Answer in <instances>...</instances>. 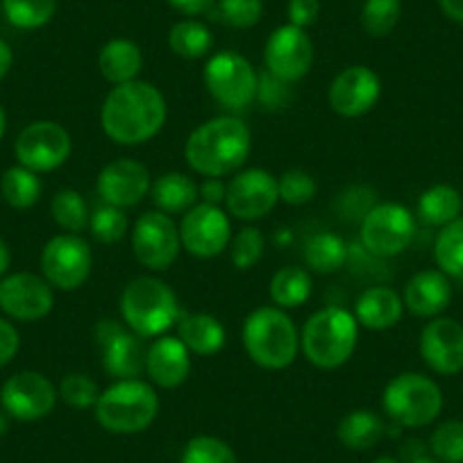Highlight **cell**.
Here are the masks:
<instances>
[{
  "instance_id": "1",
  "label": "cell",
  "mask_w": 463,
  "mask_h": 463,
  "mask_svg": "<svg viewBox=\"0 0 463 463\" xmlns=\"http://www.w3.org/2000/svg\"><path fill=\"white\" fill-rule=\"evenodd\" d=\"M166 118V98L146 80L111 87L100 109L102 132L118 146L148 144L162 132Z\"/></svg>"
},
{
  "instance_id": "2",
  "label": "cell",
  "mask_w": 463,
  "mask_h": 463,
  "mask_svg": "<svg viewBox=\"0 0 463 463\" xmlns=\"http://www.w3.org/2000/svg\"><path fill=\"white\" fill-rule=\"evenodd\" d=\"M252 150L250 128L237 116H216L195 128L184 144V159L203 177L234 175Z\"/></svg>"
},
{
  "instance_id": "3",
  "label": "cell",
  "mask_w": 463,
  "mask_h": 463,
  "mask_svg": "<svg viewBox=\"0 0 463 463\" xmlns=\"http://www.w3.org/2000/svg\"><path fill=\"white\" fill-rule=\"evenodd\" d=\"M243 350L252 364L266 371H284L300 353V332L279 307H260L243 320Z\"/></svg>"
},
{
  "instance_id": "4",
  "label": "cell",
  "mask_w": 463,
  "mask_h": 463,
  "mask_svg": "<svg viewBox=\"0 0 463 463\" xmlns=\"http://www.w3.org/2000/svg\"><path fill=\"white\" fill-rule=\"evenodd\" d=\"M359 345V323L353 311L325 307L309 316L300 332V350L311 366L334 371L353 359Z\"/></svg>"
},
{
  "instance_id": "5",
  "label": "cell",
  "mask_w": 463,
  "mask_h": 463,
  "mask_svg": "<svg viewBox=\"0 0 463 463\" xmlns=\"http://www.w3.org/2000/svg\"><path fill=\"white\" fill-rule=\"evenodd\" d=\"M121 316L128 329L141 338H159L182 318L180 300L164 279L135 278L121 293Z\"/></svg>"
},
{
  "instance_id": "6",
  "label": "cell",
  "mask_w": 463,
  "mask_h": 463,
  "mask_svg": "<svg viewBox=\"0 0 463 463\" xmlns=\"http://www.w3.org/2000/svg\"><path fill=\"white\" fill-rule=\"evenodd\" d=\"M93 416L111 434H139L157 420L159 395L144 380H118L100 391Z\"/></svg>"
},
{
  "instance_id": "7",
  "label": "cell",
  "mask_w": 463,
  "mask_h": 463,
  "mask_svg": "<svg viewBox=\"0 0 463 463\" xmlns=\"http://www.w3.org/2000/svg\"><path fill=\"white\" fill-rule=\"evenodd\" d=\"M384 413L398 427H425L439 418L443 409V391L422 373H400L382 393Z\"/></svg>"
},
{
  "instance_id": "8",
  "label": "cell",
  "mask_w": 463,
  "mask_h": 463,
  "mask_svg": "<svg viewBox=\"0 0 463 463\" xmlns=\"http://www.w3.org/2000/svg\"><path fill=\"white\" fill-rule=\"evenodd\" d=\"M204 87L221 107L239 111L257 100L260 75L255 66L234 51L216 52L204 64Z\"/></svg>"
},
{
  "instance_id": "9",
  "label": "cell",
  "mask_w": 463,
  "mask_h": 463,
  "mask_svg": "<svg viewBox=\"0 0 463 463\" xmlns=\"http://www.w3.org/2000/svg\"><path fill=\"white\" fill-rule=\"evenodd\" d=\"M416 237V218L411 209L400 203H377L359 222L364 250L380 260L398 257Z\"/></svg>"
},
{
  "instance_id": "10",
  "label": "cell",
  "mask_w": 463,
  "mask_h": 463,
  "mask_svg": "<svg viewBox=\"0 0 463 463\" xmlns=\"http://www.w3.org/2000/svg\"><path fill=\"white\" fill-rule=\"evenodd\" d=\"M96 343L100 347L102 368L107 375L118 380H139L146 373V357L148 343L118 323L114 318H105L96 325Z\"/></svg>"
},
{
  "instance_id": "11",
  "label": "cell",
  "mask_w": 463,
  "mask_h": 463,
  "mask_svg": "<svg viewBox=\"0 0 463 463\" xmlns=\"http://www.w3.org/2000/svg\"><path fill=\"white\" fill-rule=\"evenodd\" d=\"M93 252L80 234H57L42 250V273L52 288L78 291L91 278Z\"/></svg>"
},
{
  "instance_id": "12",
  "label": "cell",
  "mask_w": 463,
  "mask_h": 463,
  "mask_svg": "<svg viewBox=\"0 0 463 463\" xmlns=\"http://www.w3.org/2000/svg\"><path fill=\"white\" fill-rule=\"evenodd\" d=\"M182 250L180 227L168 213L146 212L132 227V252L144 269L153 273L168 270Z\"/></svg>"
},
{
  "instance_id": "13",
  "label": "cell",
  "mask_w": 463,
  "mask_h": 463,
  "mask_svg": "<svg viewBox=\"0 0 463 463\" xmlns=\"http://www.w3.org/2000/svg\"><path fill=\"white\" fill-rule=\"evenodd\" d=\"M182 250L198 260H213L230 248L232 222L230 213L221 204L195 203L180 221Z\"/></svg>"
},
{
  "instance_id": "14",
  "label": "cell",
  "mask_w": 463,
  "mask_h": 463,
  "mask_svg": "<svg viewBox=\"0 0 463 463\" xmlns=\"http://www.w3.org/2000/svg\"><path fill=\"white\" fill-rule=\"evenodd\" d=\"M73 153V139L69 130L57 121H34L19 132L14 141V155L19 166L34 173L57 171L69 162Z\"/></svg>"
},
{
  "instance_id": "15",
  "label": "cell",
  "mask_w": 463,
  "mask_h": 463,
  "mask_svg": "<svg viewBox=\"0 0 463 463\" xmlns=\"http://www.w3.org/2000/svg\"><path fill=\"white\" fill-rule=\"evenodd\" d=\"M279 203L278 177L264 168H243L232 175L225 191V212L239 221H260Z\"/></svg>"
},
{
  "instance_id": "16",
  "label": "cell",
  "mask_w": 463,
  "mask_h": 463,
  "mask_svg": "<svg viewBox=\"0 0 463 463\" xmlns=\"http://www.w3.org/2000/svg\"><path fill=\"white\" fill-rule=\"evenodd\" d=\"M266 71L287 84L305 78L314 64V43L307 30L287 24L270 33L264 46Z\"/></svg>"
},
{
  "instance_id": "17",
  "label": "cell",
  "mask_w": 463,
  "mask_h": 463,
  "mask_svg": "<svg viewBox=\"0 0 463 463\" xmlns=\"http://www.w3.org/2000/svg\"><path fill=\"white\" fill-rule=\"evenodd\" d=\"M55 384L46 375L34 371H24L12 375L0 389V404L10 418L21 422H34L46 418L55 409Z\"/></svg>"
},
{
  "instance_id": "18",
  "label": "cell",
  "mask_w": 463,
  "mask_h": 463,
  "mask_svg": "<svg viewBox=\"0 0 463 463\" xmlns=\"http://www.w3.org/2000/svg\"><path fill=\"white\" fill-rule=\"evenodd\" d=\"M55 307V293L46 278L14 273L0 279V309L21 323L46 318Z\"/></svg>"
},
{
  "instance_id": "19",
  "label": "cell",
  "mask_w": 463,
  "mask_h": 463,
  "mask_svg": "<svg viewBox=\"0 0 463 463\" xmlns=\"http://www.w3.org/2000/svg\"><path fill=\"white\" fill-rule=\"evenodd\" d=\"M382 98V80L373 69L354 64L343 69L332 80L327 91L329 107L343 118H359L368 114Z\"/></svg>"
},
{
  "instance_id": "20",
  "label": "cell",
  "mask_w": 463,
  "mask_h": 463,
  "mask_svg": "<svg viewBox=\"0 0 463 463\" xmlns=\"http://www.w3.org/2000/svg\"><path fill=\"white\" fill-rule=\"evenodd\" d=\"M153 177L141 162L130 157L114 159L98 173L96 191L105 204L118 209L137 207L146 195H150Z\"/></svg>"
},
{
  "instance_id": "21",
  "label": "cell",
  "mask_w": 463,
  "mask_h": 463,
  "mask_svg": "<svg viewBox=\"0 0 463 463\" xmlns=\"http://www.w3.org/2000/svg\"><path fill=\"white\" fill-rule=\"evenodd\" d=\"M420 357L439 375L463 371V325L454 318H434L420 332Z\"/></svg>"
},
{
  "instance_id": "22",
  "label": "cell",
  "mask_w": 463,
  "mask_h": 463,
  "mask_svg": "<svg viewBox=\"0 0 463 463\" xmlns=\"http://www.w3.org/2000/svg\"><path fill=\"white\" fill-rule=\"evenodd\" d=\"M194 368L189 347L177 336L153 338L148 345V357H146V375L150 377V384L159 389H177L184 384Z\"/></svg>"
},
{
  "instance_id": "23",
  "label": "cell",
  "mask_w": 463,
  "mask_h": 463,
  "mask_svg": "<svg viewBox=\"0 0 463 463\" xmlns=\"http://www.w3.org/2000/svg\"><path fill=\"white\" fill-rule=\"evenodd\" d=\"M402 302L404 309L418 318H439L452 302L449 278L443 270H420L404 287Z\"/></svg>"
},
{
  "instance_id": "24",
  "label": "cell",
  "mask_w": 463,
  "mask_h": 463,
  "mask_svg": "<svg viewBox=\"0 0 463 463\" xmlns=\"http://www.w3.org/2000/svg\"><path fill=\"white\" fill-rule=\"evenodd\" d=\"M359 327L371 332H384L395 327L404 314V302L393 288L389 287H368L359 293L353 309Z\"/></svg>"
},
{
  "instance_id": "25",
  "label": "cell",
  "mask_w": 463,
  "mask_h": 463,
  "mask_svg": "<svg viewBox=\"0 0 463 463\" xmlns=\"http://www.w3.org/2000/svg\"><path fill=\"white\" fill-rule=\"evenodd\" d=\"M141 69H144V52L132 39H109L98 52V71L114 87L139 80Z\"/></svg>"
},
{
  "instance_id": "26",
  "label": "cell",
  "mask_w": 463,
  "mask_h": 463,
  "mask_svg": "<svg viewBox=\"0 0 463 463\" xmlns=\"http://www.w3.org/2000/svg\"><path fill=\"white\" fill-rule=\"evenodd\" d=\"M177 338L195 357H213L225 347L227 332L212 314H182L177 320Z\"/></svg>"
},
{
  "instance_id": "27",
  "label": "cell",
  "mask_w": 463,
  "mask_h": 463,
  "mask_svg": "<svg viewBox=\"0 0 463 463\" xmlns=\"http://www.w3.org/2000/svg\"><path fill=\"white\" fill-rule=\"evenodd\" d=\"M150 198L157 204L159 212L175 216V213H186L195 203H198V184L191 180L186 173L168 171L162 177L153 180L150 186Z\"/></svg>"
},
{
  "instance_id": "28",
  "label": "cell",
  "mask_w": 463,
  "mask_h": 463,
  "mask_svg": "<svg viewBox=\"0 0 463 463\" xmlns=\"http://www.w3.org/2000/svg\"><path fill=\"white\" fill-rule=\"evenodd\" d=\"M386 434V425L375 411L371 409H353L338 422L336 436L341 445H345L353 452H366L375 448Z\"/></svg>"
},
{
  "instance_id": "29",
  "label": "cell",
  "mask_w": 463,
  "mask_h": 463,
  "mask_svg": "<svg viewBox=\"0 0 463 463\" xmlns=\"http://www.w3.org/2000/svg\"><path fill=\"white\" fill-rule=\"evenodd\" d=\"M270 300L275 307L288 311L298 309L305 305L314 291V282H311L309 270L300 269V266H284L270 279Z\"/></svg>"
},
{
  "instance_id": "30",
  "label": "cell",
  "mask_w": 463,
  "mask_h": 463,
  "mask_svg": "<svg viewBox=\"0 0 463 463\" xmlns=\"http://www.w3.org/2000/svg\"><path fill=\"white\" fill-rule=\"evenodd\" d=\"M347 261V246L334 232H318L305 243V264L311 273L334 275Z\"/></svg>"
},
{
  "instance_id": "31",
  "label": "cell",
  "mask_w": 463,
  "mask_h": 463,
  "mask_svg": "<svg viewBox=\"0 0 463 463\" xmlns=\"http://www.w3.org/2000/svg\"><path fill=\"white\" fill-rule=\"evenodd\" d=\"M463 200L454 186L449 184H436L422 191L418 198V216L434 227H445L452 221L461 216Z\"/></svg>"
},
{
  "instance_id": "32",
  "label": "cell",
  "mask_w": 463,
  "mask_h": 463,
  "mask_svg": "<svg viewBox=\"0 0 463 463\" xmlns=\"http://www.w3.org/2000/svg\"><path fill=\"white\" fill-rule=\"evenodd\" d=\"M168 46L182 60H203L212 52V30L198 19H182L168 33Z\"/></svg>"
},
{
  "instance_id": "33",
  "label": "cell",
  "mask_w": 463,
  "mask_h": 463,
  "mask_svg": "<svg viewBox=\"0 0 463 463\" xmlns=\"http://www.w3.org/2000/svg\"><path fill=\"white\" fill-rule=\"evenodd\" d=\"M42 180L39 173L30 171L25 166H12L3 173L0 180V195L10 207L30 209L42 198Z\"/></svg>"
},
{
  "instance_id": "34",
  "label": "cell",
  "mask_w": 463,
  "mask_h": 463,
  "mask_svg": "<svg viewBox=\"0 0 463 463\" xmlns=\"http://www.w3.org/2000/svg\"><path fill=\"white\" fill-rule=\"evenodd\" d=\"M434 261L448 278H463V218L458 216L439 232Z\"/></svg>"
},
{
  "instance_id": "35",
  "label": "cell",
  "mask_w": 463,
  "mask_h": 463,
  "mask_svg": "<svg viewBox=\"0 0 463 463\" xmlns=\"http://www.w3.org/2000/svg\"><path fill=\"white\" fill-rule=\"evenodd\" d=\"M52 221L69 234H80L89 227V204L84 195L75 189H61L51 200Z\"/></svg>"
},
{
  "instance_id": "36",
  "label": "cell",
  "mask_w": 463,
  "mask_h": 463,
  "mask_svg": "<svg viewBox=\"0 0 463 463\" xmlns=\"http://www.w3.org/2000/svg\"><path fill=\"white\" fill-rule=\"evenodd\" d=\"M57 0H3V14L14 28L39 30L52 21Z\"/></svg>"
},
{
  "instance_id": "37",
  "label": "cell",
  "mask_w": 463,
  "mask_h": 463,
  "mask_svg": "<svg viewBox=\"0 0 463 463\" xmlns=\"http://www.w3.org/2000/svg\"><path fill=\"white\" fill-rule=\"evenodd\" d=\"M402 16V0H366L362 7V28L371 37H386Z\"/></svg>"
},
{
  "instance_id": "38",
  "label": "cell",
  "mask_w": 463,
  "mask_h": 463,
  "mask_svg": "<svg viewBox=\"0 0 463 463\" xmlns=\"http://www.w3.org/2000/svg\"><path fill=\"white\" fill-rule=\"evenodd\" d=\"M182 463H239L237 454L218 436H194L182 449Z\"/></svg>"
},
{
  "instance_id": "39",
  "label": "cell",
  "mask_w": 463,
  "mask_h": 463,
  "mask_svg": "<svg viewBox=\"0 0 463 463\" xmlns=\"http://www.w3.org/2000/svg\"><path fill=\"white\" fill-rule=\"evenodd\" d=\"M89 230H91L93 239L105 246L118 243L126 239L128 234V216L126 209L111 207V204H102L89 218Z\"/></svg>"
},
{
  "instance_id": "40",
  "label": "cell",
  "mask_w": 463,
  "mask_h": 463,
  "mask_svg": "<svg viewBox=\"0 0 463 463\" xmlns=\"http://www.w3.org/2000/svg\"><path fill=\"white\" fill-rule=\"evenodd\" d=\"M264 248L266 239L261 234V230H257V227H243L230 241L232 264L237 266L239 270L255 269L261 261V257H264Z\"/></svg>"
},
{
  "instance_id": "41",
  "label": "cell",
  "mask_w": 463,
  "mask_h": 463,
  "mask_svg": "<svg viewBox=\"0 0 463 463\" xmlns=\"http://www.w3.org/2000/svg\"><path fill=\"white\" fill-rule=\"evenodd\" d=\"M430 449L439 463H463V420H448L436 427Z\"/></svg>"
},
{
  "instance_id": "42",
  "label": "cell",
  "mask_w": 463,
  "mask_h": 463,
  "mask_svg": "<svg viewBox=\"0 0 463 463\" xmlns=\"http://www.w3.org/2000/svg\"><path fill=\"white\" fill-rule=\"evenodd\" d=\"M278 191L282 203L291 204V207H302V204H309L316 198L318 184L307 171L291 168V171H284L278 177Z\"/></svg>"
},
{
  "instance_id": "43",
  "label": "cell",
  "mask_w": 463,
  "mask_h": 463,
  "mask_svg": "<svg viewBox=\"0 0 463 463\" xmlns=\"http://www.w3.org/2000/svg\"><path fill=\"white\" fill-rule=\"evenodd\" d=\"M218 19L230 28H255L264 16V0H218Z\"/></svg>"
},
{
  "instance_id": "44",
  "label": "cell",
  "mask_w": 463,
  "mask_h": 463,
  "mask_svg": "<svg viewBox=\"0 0 463 463\" xmlns=\"http://www.w3.org/2000/svg\"><path fill=\"white\" fill-rule=\"evenodd\" d=\"M57 393H60V398L64 400L71 409L82 411V409L96 407L100 389H98L96 382L89 375H84V373H69V375L60 382Z\"/></svg>"
},
{
  "instance_id": "45",
  "label": "cell",
  "mask_w": 463,
  "mask_h": 463,
  "mask_svg": "<svg viewBox=\"0 0 463 463\" xmlns=\"http://www.w3.org/2000/svg\"><path fill=\"white\" fill-rule=\"evenodd\" d=\"M377 204V194L371 189V186H350L347 191H343V195L338 198V212L345 221L362 222L364 216L371 212Z\"/></svg>"
},
{
  "instance_id": "46",
  "label": "cell",
  "mask_w": 463,
  "mask_h": 463,
  "mask_svg": "<svg viewBox=\"0 0 463 463\" xmlns=\"http://www.w3.org/2000/svg\"><path fill=\"white\" fill-rule=\"evenodd\" d=\"M257 100H261V105L269 107V109H279L291 100V84L282 82L266 71L264 75H260Z\"/></svg>"
},
{
  "instance_id": "47",
  "label": "cell",
  "mask_w": 463,
  "mask_h": 463,
  "mask_svg": "<svg viewBox=\"0 0 463 463\" xmlns=\"http://www.w3.org/2000/svg\"><path fill=\"white\" fill-rule=\"evenodd\" d=\"M287 16L296 28H311L320 16V0H288Z\"/></svg>"
},
{
  "instance_id": "48",
  "label": "cell",
  "mask_w": 463,
  "mask_h": 463,
  "mask_svg": "<svg viewBox=\"0 0 463 463\" xmlns=\"http://www.w3.org/2000/svg\"><path fill=\"white\" fill-rule=\"evenodd\" d=\"M19 347H21L19 329H16L12 323H7L5 318H0V368L7 366V364L16 357Z\"/></svg>"
},
{
  "instance_id": "49",
  "label": "cell",
  "mask_w": 463,
  "mask_h": 463,
  "mask_svg": "<svg viewBox=\"0 0 463 463\" xmlns=\"http://www.w3.org/2000/svg\"><path fill=\"white\" fill-rule=\"evenodd\" d=\"M218 0H168V5L175 12L184 14L186 19H195L200 14H207L209 10L216 7Z\"/></svg>"
},
{
  "instance_id": "50",
  "label": "cell",
  "mask_w": 463,
  "mask_h": 463,
  "mask_svg": "<svg viewBox=\"0 0 463 463\" xmlns=\"http://www.w3.org/2000/svg\"><path fill=\"white\" fill-rule=\"evenodd\" d=\"M225 191H227V184L221 180V177H207V180L198 186L200 200L207 204L225 203Z\"/></svg>"
},
{
  "instance_id": "51",
  "label": "cell",
  "mask_w": 463,
  "mask_h": 463,
  "mask_svg": "<svg viewBox=\"0 0 463 463\" xmlns=\"http://www.w3.org/2000/svg\"><path fill=\"white\" fill-rule=\"evenodd\" d=\"M420 457H427L420 440H407V443L402 445V449H400V458H402L404 463H411Z\"/></svg>"
},
{
  "instance_id": "52",
  "label": "cell",
  "mask_w": 463,
  "mask_h": 463,
  "mask_svg": "<svg viewBox=\"0 0 463 463\" xmlns=\"http://www.w3.org/2000/svg\"><path fill=\"white\" fill-rule=\"evenodd\" d=\"M439 5L448 19L463 24V0H439Z\"/></svg>"
},
{
  "instance_id": "53",
  "label": "cell",
  "mask_w": 463,
  "mask_h": 463,
  "mask_svg": "<svg viewBox=\"0 0 463 463\" xmlns=\"http://www.w3.org/2000/svg\"><path fill=\"white\" fill-rule=\"evenodd\" d=\"M12 64H14V52H12L10 43L0 39V80L10 73Z\"/></svg>"
},
{
  "instance_id": "54",
  "label": "cell",
  "mask_w": 463,
  "mask_h": 463,
  "mask_svg": "<svg viewBox=\"0 0 463 463\" xmlns=\"http://www.w3.org/2000/svg\"><path fill=\"white\" fill-rule=\"evenodd\" d=\"M10 264H12V252H10V246H7V241L3 237H0V278L10 270Z\"/></svg>"
},
{
  "instance_id": "55",
  "label": "cell",
  "mask_w": 463,
  "mask_h": 463,
  "mask_svg": "<svg viewBox=\"0 0 463 463\" xmlns=\"http://www.w3.org/2000/svg\"><path fill=\"white\" fill-rule=\"evenodd\" d=\"M5 130H7V116H5V109L0 107V139L5 137Z\"/></svg>"
},
{
  "instance_id": "56",
  "label": "cell",
  "mask_w": 463,
  "mask_h": 463,
  "mask_svg": "<svg viewBox=\"0 0 463 463\" xmlns=\"http://www.w3.org/2000/svg\"><path fill=\"white\" fill-rule=\"evenodd\" d=\"M373 463H402V461H400V458H395V457H389V454H384V457H377Z\"/></svg>"
},
{
  "instance_id": "57",
  "label": "cell",
  "mask_w": 463,
  "mask_h": 463,
  "mask_svg": "<svg viewBox=\"0 0 463 463\" xmlns=\"http://www.w3.org/2000/svg\"><path fill=\"white\" fill-rule=\"evenodd\" d=\"M7 434V416L3 411H0V436Z\"/></svg>"
},
{
  "instance_id": "58",
  "label": "cell",
  "mask_w": 463,
  "mask_h": 463,
  "mask_svg": "<svg viewBox=\"0 0 463 463\" xmlns=\"http://www.w3.org/2000/svg\"><path fill=\"white\" fill-rule=\"evenodd\" d=\"M411 463H439V461H436V458H431V457H420V458H416V461H411Z\"/></svg>"
},
{
  "instance_id": "59",
  "label": "cell",
  "mask_w": 463,
  "mask_h": 463,
  "mask_svg": "<svg viewBox=\"0 0 463 463\" xmlns=\"http://www.w3.org/2000/svg\"><path fill=\"white\" fill-rule=\"evenodd\" d=\"M0 12H3V0H0Z\"/></svg>"
}]
</instances>
